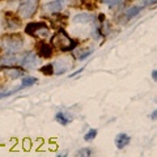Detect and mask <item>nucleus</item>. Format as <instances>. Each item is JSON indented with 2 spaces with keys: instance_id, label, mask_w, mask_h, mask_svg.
<instances>
[{
  "instance_id": "1",
  "label": "nucleus",
  "mask_w": 157,
  "mask_h": 157,
  "mask_svg": "<svg viewBox=\"0 0 157 157\" xmlns=\"http://www.w3.org/2000/svg\"><path fill=\"white\" fill-rule=\"evenodd\" d=\"M51 45L63 52H68V51L75 50L78 45V42L68 36L64 29H59L51 38Z\"/></svg>"
},
{
  "instance_id": "2",
  "label": "nucleus",
  "mask_w": 157,
  "mask_h": 157,
  "mask_svg": "<svg viewBox=\"0 0 157 157\" xmlns=\"http://www.w3.org/2000/svg\"><path fill=\"white\" fill-rule=\"evenodd\" d=\"M0 45H2V47L7 52H18L24 47V39L21 37V34L11 33V34H6V36L0 38Z\"/></svg>"
},
{
  "instance_id": "3",
  "label": "nucleus",
  "mask_w": 157,
  "mask_h": 157,
  "mask_svg": "<svg viewBox=\"0 0 157 157\" xmlns=\"http://www.w3.org/2000/svg\"><path fill=\"white\" fill-rule=\"evenodd\" d=\"M25 33L38 39H45L50 36V29L45 22H29L25 28Z\"/></svg>"
},
{
  "instance_id": "4",
  "label": "nucleus",
  "mask_w": 157,
  "mask_h": 157,
  "mask_svg": "<svg viewBox=\"0 0 157 157\" xmlns=\"http://www.w3.org/2000/svg\"><path fill=\"white\" fill-rule=\"evenodd\" d=\"M39 6V0H21L18 6V16L22 18H30L34 16Z\"/></svg>"
},
{
  "instance_id": "5",
  "label": "nucleus",
  "mask_w": 157,
  "mask_h": 157,
  "mask_svg": "<svg viewBox=\"0 0 157 157\" xmlns=\"http://www.w3.org/2000/svg\"><path fill=\"white\" fill-rule=\"evenodd\" d=\"M54 73L55 75H63L67 71H70V68L72 66V59L71 58H59L58 60L54 62Z\"/></svg>"
},
{
  "instance_id": "6",
  "label": "nucleus",
  "mask_w": 157,
  "mask_h": 157,
  "mask_svg": "<svg viewBox=\"0 0 157 157\" xmlns=\"http://www.w3.org/2000/svg\"><path fill=\"white\" fill-rule=\"evenodd\" d=\"M0 71L4 72V75L7 77H9L11 80H14V78H18V77H22L25 75V71L20 67H14V66H6L3 64L0 67Z\"/></svg>"
},
{
  "instance_id": "7",
  "label": "nucleus",
  "mask_w": 157,
  "mask_h": 157,
  "mask_svg": "<svg viewBox=\"0 0 157 157\" xmlns=\"http://www.w3.org/2000/svg\"><path fill=\"white\" fill-rule=\"evenodd\" d=\"M38 56L36 55L34 52H32V51H28V52H25L22 55V59H21V64L22 67H25V68H36L37 66H38Z\"/></svg>"
},
{
  "instance_id": "8",
  "label": "nucleus",
  "mask_w": 157,
  "mask_h": 157,
  "mask_svg": "<svg viewBox=\"0 0 157 157\" xmlns=\"http://www.w3.org/2000/svg\"><path fill=\"white\" fill-rule=\"evenodd\" d=\"M37 52H38V56L39 58H43V59H48L52 56L54 54V47L52 45L47 42H39L37 45Z\"/></svg>"
},
{
  "instance_id": "9",
  "label": "nucleus",
  "mask_w": 157,
  "mask_h": 157,
  "mask_svg": "<svg viewBox=\"0 0 157 157\" xmlns=\"http://www.w3.org/2000/svg\"><path fill=\"white\" fill-rule=\"evenodd\" d=\"M6 26L11 32L12 30H17V29L21 26V18H20L17 14L8 12L6 14Z\"/></svg>"
},
{
  "instance_id": "10",
  "label": "nucleus",
  "mask_w": 157,
  "mask_h": 157,
  "mask_svg": "<svg viewBox=\"0 0 157 157\" xmlns=\"http://www.w3.org/2000/svg\"><path fill=\"white\" fill-rule=\"evenodd\" d=\"M22 55L24 54H18V52H6V55L2 58V62H3V64H6V66L20 64Z\"/></svg>"
},
{
  "instance_id": "11",
  "label": "nucleus",
  "mask_w": 157,
  "mask_h": 157,
  "mask_svg": "<svg viewBox=\"0 0 157 157\" xmlns=\"http://www.w3.org/2000/svg\"><path fill=\"white\" fill-rule=\"evenodd\" d=\"M93 20H96L94 14L82 12V13H77L76 16H73V17H72V22H73V24H80V25H86V24L92 22Z\"/></svg>"
},
{
  "instance_id": "12",
  "label": "nucleus",
  "mask_w": 157,
  "mask_h": 157,
  "mask_svg": "<svg viewBox=\"0 0 157 157\" xmlns=\"http://www.w3.org/2000/svg\"><path fill=\"white\" fill-rule=\"evenodd\" d=\"M63 6H64V4H63L60 0H52V2L45 4V9H46L47 12L52 13V14H56V13H60L62 12Z\"/></svg>"
},
{
  "instance_id": "13",
  "label": "nucleus",
  "mask_w": 157,
  "mask_h": 157,
  "mask_svg": "<svg viewBox=\"0 0 157 157\" xmlns=\"http://www.w3.org/2000/svg\"><path fill=\"white\" fill-rule=\"evenodd\" d=\"M131 141V137L127 134H118L115 137V145L118 149H123L124 147H127Z\"/></svg>"
},
{
  "instance_id": "14",
  "label": "nucleus",
  "mask_w": 157,
  "mask_h": 157,
  "mask_svg": "<svg viewBox=\"0 0 157 157\" xmlns=\"http://www.w3.org/2000/svg\"><path fill=\"white\" fill-rule=\"evenodd\" d=\"M55 121L58 122L59 124L67 126L73 121V115L68 114V113H58V114L55 115Z\"/></svg>"
},
{
  "instance_id": "15",
  "label": "nucleus",
  "mask_w": 157,
  "mask_h": 157,
  "mask_svg": "<svg viewBox=\"0 0 157 157\" xmlns=\"http://www.w3.org/2000/svg\"><path fill=\"white\" fill-rule=\"evenodd\" d=\"M141 11V7H132V8H128L127 11L124 12V18L126 20H131V18H134L136 17L137 14L140 13Z\"/></svg>"
},
{
  "instance_id": "16",
  "label": "nucleus",
  "mask_w": 157,
  "mask_h": 157,
  "mask_svg": "<svg viewBox=\"0 0 157 157\" xmlns=\"http://www.w3.org/2000/svg\"><path fill=\"white\" fill-rule=\"evenodd\" d=\"M37 81H38V80H37V77L26 76V77H24V78H22L21 84H22V88H26V86H32V85H34Z\"/></svg>"
},
{
  "instance_id": "17",
  "label": "nucleus",
  "mask_w": 157,
  "mask_h": 157,
  "mask_svg": "<svg viewBox=\"0 0 157 157\" xmlns=\"http://www.w3.org/2000/svg\"><path fill=\"white\" fill-rule=\"evenodd\" d=\"M102 3H105L109 8H118L124 3V0H102Z\"/></svg>"
},
{
  "instance_id": "18",
  "label": "nucleus",
  "mask_w": 157,
  "mask_h": 157,
  "mask_svg": "<svg viewBox=\"0 0 157 157\" xmlns=\"http://www.w3.org/2000/svg\"><path fill=\"white\" fill-rule=\"evenodd\" d=\"M39 71H41L43 75H46V76H51L54 73V66L52 64H46V66L41 67V70Z\"/></svg>"
},
{
  "instance_id": "19",
  "label": "nucleus",
  "mask_w": 157,
  "mask_h": 157,
  "mask_svg": "<svg viewBox=\"0 0 157 157\" xmlns=\"http://www.w3.org/2000/svg\"><path fill=\"white\" fill-rule=\"evenodd\" d=\"M96 136H97V130H96V128H90V130L84 135V140H85V141H92Z\"/></svg>"
},
{
  "instance_id": "20",
  "label": "nucleus",
  "mask_w": 157,
  "mask_h": 157,
  "mask_svg": "<svg viewBox=\"0 0 157 157\" xmlns=\"http://www.w3.org/2000/svg\"><path fill=\"white\" fill-rule=\"evenodd\" d=\"M92 153H93V151H92L90 148H82V149L78 151L76 155H77L78 157H82V156H84V157H88V156H90Z\"/></svg>"
},
{
  "instance_id": "21",
  "label": "nucleus",
  "mask_w": 157,
  "mask_h": 157,
  "mask_svg": "<svg viewBox=\"0 0 157 157\" xmlns=\"http://www.w3.org/2000/svg\"><path fill=\"white\" fill-rule=\"evenodd\" d=\"M92 52H93V48H88V50H84V51H81V54H80V55L77 56V59H78V60H84V59H85V58H88V56H89Z\"/></svg>"
},
{
  "instance_id": "22",
  "label": "nucleus",
  "mask_w": 157,
  "mask_h": 157,
  "mask_svg": "<svg viewBox=\"0 0 157 157\" xmlns=\"http://www.w3.org/2000/svg\"><path fill=\"white\" fill-rule=\"evenodd\" d=\"M22 89V85L20 86V88H16V89H12V90H8V92H3V93H0V98H4V97H8V96H11L13 94V93H16L18 90H21Z\"/></svg>"
},
{
  "instance_id": "23",
  "label": "nucleus",
  "mask_w": 157,
  "mask_h": 157,
  "mask_svg": "<svg viewBox=\"0 0 157 157\" xmlns=\"http://www.w3.org/2000/svg\"><path fill=\"white\" fill-rule=\"evenodd\" d=\"M22 147H24V149L25 151H29L32 148V140L29 139V137H25V139L22 140Z\"/></svg>"
},
{
  "instance_id": "24",
  "label": "nucleus",
  "mask_w": 157,
  "mask_h": 157,
  "mask_svg": "<svg viewBox=\"0 0 157 157\" xmlns=\"http://www.w3.org/2000/svg\"><path fill=\"white\" fill-rule=\"evenodd\" d=\"M157 4V0H143V6L144 7H151Z\"/></svg>"
},
{
  "instance_id": "25",
  "label": "nucleus",
  "mask_w": 157,
  "mask_h": 157,
  "mask_svg": "<svg viewBox=\"0 0 157 157\" xmlns=\"http://www.w3.org/2000/svg\"><path fill=\"white\" fill-rule=\"evenodd\" d=\"M152 80L157 82V70H153V71H152Z\"/></svg>"
},
{
  "instance_id": "26",
  "label": "nucleus",
  "mask_w": 157,
  "mask_h": 157,
  "mask_svg": "<svg viewBox=\"0 0 157 157\" xmlns=\"http://www.w3.org/2000/svg\"><path fill=\"white\" fill-rule=\"evenodd\" d=\"M151 119H152V121H157V109L151 114Z\"/></svg>"
},
{
  "instance_id": "27",
  "label": "nucleus",
  "mask_w": 157,
  "mask_h": 157,
  "mask_svg": "<svg viewBox=\"0 0 157 157\" xmlns=\"http://www.w3.org/2000/svg\"><path fill=\"white\" fill-rule=\"evenodd\" d=\"M0 2H2V0H0Z\"/></svg>"
}]
</instances>
